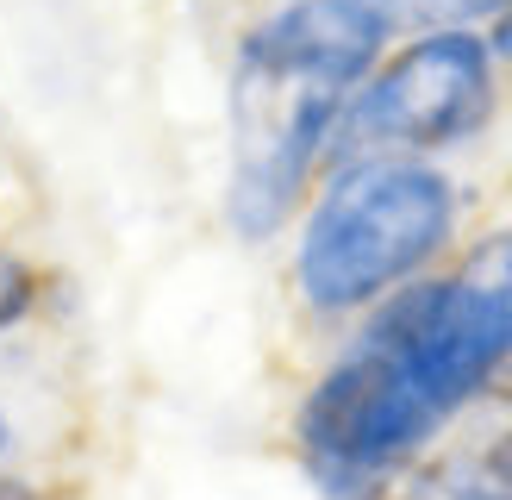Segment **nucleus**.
<instances>
[{
	"instance_id": "1",
	"label": "nucleus",
	"mask_w": 512,
	"mask_h": 500,
	"mask_svg": "<svg viewBox=\"0 0 512 500\" xmlns=\"http://www.w3.org/2000/svg\"><path fill=\"white\" fill-rule=\"evenodd\" d=\"M512 369V225L406 282L331 350L294 407V457L319 500H394L438 438Z\"/></svg>"
},
{
	"instance_id": "2",
	"label": "nucleus",
	"mask_w": 512,
	"mask_h": 500,
	"mask_svg": "<svg viewBox=\"0 0 512 500\" xmlns=\"http://www.w3.org/2000/svg\"><path fill=\"white\" fill-rule=\"evenodd\" d=\"M381 32L350 0H275L232 44L225 69V232L275 244L319 188L350 88L381 57Z\"/></svg>"
},
{
	"instance_id": "3",
	"label": "nucleus",
	"mask_w": 512,
	"mask_h": 500,
	"mask_svg": "<svg viewBox=\"0 0 512 500\" xmlns=\"http://www.w3.org/2000/svg\"><path fill=\"white\" fill-rule=\"evenodd\" d=\"M463 232V182L425 157H338L288 238V288L313 319L350 325L444 269Z\"/></svg>"
},
{
	"instance_id": "4",
	"label": "nucleus",
	"mask_w": 512,
	"mask_h": 500,
	"mask_svg": "<svg viewBox=\"0 0 512 500\" xmlns=\"http://www.w3.org/2000/svg\"><path fill=\"white\" fill-rule=\"evenodd\" d=\"M506 107V69L488 32H419L375 57L350 88L331 138L338 157H425L444 163L494 132Z\"/></svg>"
},
{
	"instance_id": "5",
	"label": "nucleus",
	"mask_w": 512,
	"mask_h": 500,
	"mask_svg": "<svg viewBox=\"0 0 512 500\" xmlns=\"http://www.w3.org/2000/svg\"><path fill=\"white\" fill-rule=\"evenodd\" d=\"M363 13L381 44L419 38V32H488L512 0H350Z\"/></svg>"
},
{
	"instance_id": "6",
	"label": "nucleus",
	"mask_w": 512,
	"mask_h": 500,
	"mask_svg": "<svg viewBox=\"0 0 512 500\" xmlns=\"http://www.w3.org/2000/svg\"><path fill=\"white\" fill-rule=\"evenodd\" d=\"M38 294H44V275H38V263L25 257V250L0 244V338H7L13 325H25V319H32Z\"/></svg>"
},
{
	"instance_id": "7",
	"label": "nucleus",
	"mask_w": 512,
	"mask_h": 500,
	"mask_svg": "<svg viewBox=\"0 0 512 500\" xmlns=\"http://www.w3.org/2000/svg\"><path fill=\"white\" fill-rule=\"evenodd\" d=\"M488 44H494V57H500V69H506V82H512V7L488 25Z\"/></svg>"
},
{
	"instance_id": "8",
	"label": "nucleus",
	"mask_w": 512,
	"mask_h": 500,
	"mask_svg": "<svg viewBox=\"0 0 512 500\" xmlns=\"http://www.w3.org/2000/svg\"><path fill=\"white\" fill-rule=\"evenodd\" d=\"M13 444H19V432H13V413H7V407H0V469H7V463H13Z\"/></svg>"
}]
</instances>
